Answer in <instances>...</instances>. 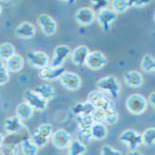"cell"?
Returning a JSON list of instances; mask_svg holds the SVG:
<instances>
[{"instance_id": "cell-32", "label": "cell", "mask_w": 155, "mask_h": 155, "mask_svg": "<svg viewBox=\"0 0 155 155\" xmlns=\"http://www.w3.org/2000/svg\"><path fill=\"white\" fill-rule=\"evenodd\" d=\"M2 155H18L20 152V147L15 143H4L0 147Z\"/></svg>"}, {"instance_id": "cell-15", "label": "cell", "mask_w": 155, "mask_h": 155, "mask_svg": "<svg viewBox=\"0 0 155 155\" xmlns=\"http://www.w3.org/2000/svg\"><path fill=\"white\" fill-rule=\"evenodd\" d=\"M4 129L8 134L14 135L24 131L26 129V125L16 115L9 116L4 121Z\"/></svg>"}, {"instance_id": "cell-36", "label": "cell", "mask_w": 155, "mask_h": 155, "mask_svg": "<svg viewBox=\"0 0 155 155\" xmlns=\"http://www.w3.org/2000/svg\"><path fill=\"white\" fill-rule=\"evenodd\" d=\"M91 5H92L91 8L96 13H97L98 11L107 8L108 6L110 5V1H107V0H104V1H91Z\"/></svg>"}, {"instance_id": "cell-10", "label": "cell", "mask_w": 155, "mask_h": 155, "mask_svg": "<svg viewBox=\"0 0 155 155\" xmlns=\"http://www.w3.org/2000/svg\"><path fill=\"white\" fill-rule=\"evenodd\" d=\"M50 139L55 148L59 150H65L68 149V147L71 144L73 137L67 130L58 129L57 131H54Z\"/></svg>"}, {"instance_id": "cell-39", "label": "cell", "mask_w": 155, "mask_h": 155, "mask_svg": "<svg viewBox=\"0 0 155 155\" xmlns=\"http://www.w3.org/2000/svg\"><path fill=\"white\" fill-rule=\"evenodd\" d=\"M5 143V137L2 133H0V147Z\"/></svg>"}, {"instance_id": "cell-41", "label": "cell", "mask_w": 155, "mask_h": 155, "mask_svg": "<svg viewBox=\"0 0 155 155\" xmlns=\"http://www.w3.org/2000/svg\"><path fill=\"white\" fill-rule=\"evenodd\" d=\"M2 14V7H1V5H0V15Z\"/></svg>"}, {"instance_id": "cell-5", "label": "cell", "mask_w": 155, "mask_h": 155, "mask_svg": "<svg viewBox=\"0 0 155 155\" xmlns=\"http://www.w3.org/2000/svg\"><path fill=\"white\" fill-rule=\"evenodd\" d=\"M108 63V59L104 53L98 50L90 51L87 58L84 62L86 65L91 71H100L103 69Z\"/></svg>"}, {"instance_id": "cell-35", "label": "cell", "mask_w": 155, "mask_h": 155, "mask_svg": "<svg viewBox=\"0 0 155 155\" xmlns=\"http://www.w3.org/2000/svg\"><path fill=\"white\" fill-rule=\"evenodd\" d=\"M101 155H123L122 152L111 147L110 145H103L101 150Z\"/></svg>"}, {"instance_id": "cell-12", "label": "cell", "mask_w": 155, "mask_h": 155, "mask_svg": "<svg viewBox=\"0 0 155 155\" xmlns=\"http://www.w3.org/2000/svg\"><path fill=\"white\" fill-rule=\"evenodd\" d=\"M24 102H26L34 110L43 111L47 109L48 102H46L43 98L40 97L33 89H28L23 94Z\"/></svg>"}, {"instance_id": "cell-20", "label": "cell", "mask_w": 155, "mask_h": 155, "mask_svg": "<svg viewBox=\"0 0 155 155\" xmlns=\"http://www.w3.org/2000/svg\"><path fill=\"white\" fill-rule=\"evenodd\" d=\"M24 59L21 55L20 54H15L13 55L10 59H8L7 61H5V65L8 72L10 73H18L21 72V70L24 68Z\"/></svg>"}, {"instance_id": "cell-28", "label": "cell", "mask_w": 155, "mask_h": 155, "mask_svg": "<svg viewBox=\"0 0 155 155\" xmlns=\"http://www.w3.org/2000/svg\"><path fill=\"white\" fill-rule=\"evenodd\" d=\"M35 133L37 134L38 136L42 137L49 140L51 138L53 133H54V127L51 124H48V123L42 124L35 129Z\"/></svg>"}, {"instance_id": "cell-27", "label": "cell", "mask_w": 155, "mask_h": 155, "mask_svg": "<svg viewBox=\"0 0 155 155\" xmlns=\"http://www.w3.org/2000/svg\"><path fill=\"white\" fill-rule=\"evenodd\" d=\"M140 68L147 74L154 73L155 71V59L152 55L150 54H146L143 56L141 60V63H140Z\"/></svg>"}, {"instance_id": "cell-23", "label": "cell", "mask_w": 155, "mask_h": 155, "mask_svg": "<svg viewBox=\"0 0 155 155\" xmlns=\"http://www.w3.org/2000/svg\"><path fill=\"white\" fill-rule=\"evenodd\" d=\"M34 111L35 110L29 105L23 101L20 103L16 108V116L22 122L27 121L32 118V116L34 115Z\"/></svg>"}, {"instance_id": "cell-8", "label": "cell", "mask_w": 155, "mask_h": 155, "mask_svg": "<svg viewBox=\"0 0 155 155\" xmlns=\"http://www.w3.org/2000/svg\"><path fill=\"white\" fill-rule=\"evenodd\" d=\"M62 87L69 91H77L82 86V79L78 74L74 72H65L59 79Z\"/></svg>"}, {"instance_id": "cell-30", "label": "cell", "mask_w": 155, "mask_h": 155, "mask_svg": "<svg viewBox=\"0 0 155 155\" xmlns=\"http://www.w3.org/2000/svg\"><path fill=\"white\" fill-rule=\"evenodd\" d=\"M142 144L148 147H153L155 143V128L149 127L141 134Z\"/></svg>"}, {"instance_id": "cell-34", "label": "cell", "mask_w": 155, "mask_h": 155, "mask_svg": "<svg viewBox=\"0 0 155 155\" xmlns=\"http://www.w3.org/2000/svg\"><path fill=\"white\" fill-rule=\"evenodd\" d=\"M9 79V72L5 65V62L0 61V86H5L8 83Z\"/></svg>"}, {"instance_id": "cell-21", "label": "cell", "mask_w": 155, "mask_h": 155, "mask_svg": "<svg viewBox=\"0 0 155 155\" xmlns=\"http://www.w3.org/2000/svg\"><path fill=\"white\" fill-rule=\"evenodd\" d=\"M72 111L74 115H76L77 117L82 116V115H91L92 112L95 110V107L89 102V101H86V102H78L75 103L73 107H72Z\"/></svg>"}, {"instance_id": "cell-3", "label": "cell", "mask_w": 155, "mask_h": 155, "mask_svg": "<svg viewBox=\"0 0 155 155\" xmlns=\"http://www.w3.org/2000/svg\"><path fill=\"white\" fill-rule=\"evenodd\" d=\"M125 106L130 114L134 115H140L144 114L148 109L147 98L141 94H131L126 98Z\"/></svg>"}, {"instance_id": "cell-7", "label": "cell", "mask_w": 155, "mask_h": 155, "mask_svg": "<svg viewBox=\"0 0 155 155\" xmlns=\"http://www.w3.org/2000/svg\"><path fill=\"white\" fill-rule=\"evenodd\" d=\"M27 60L29 61L30 65L35 69H43L49 65V57L48 55L41 50H32L28 52Z\"/></svg>"}, {"instance_id": "cell-18", "label": "cell", "mask_w": 155, "mask_h": 155, "mask_svg": "<svg viewBox=\"0 0 155 155\" xmlns=\"http://www.w3.org/2000/svg\"><path fill=\"white\" fill-rule=\"evenodd\" d=\"M89 49L87 46L81 45L76 47L72 52H71V59L74 64L77 66H82L84 65L86 60L89 54Z\"/></svg>"}, {"instance_id": "cell-25", "label": "cell", "mask_w": 155, "mask_h": 155, "mask_svg": "<svg viewBox=\"0 0 155 155\" xmlns=\"http://www.w3.org/2000/svg\"><path fill=\"white\" fill-rule=\"evenodd\" d=\"M110 8L118 15L127 11L131 8V3L130 0H114L110 1Z\"/></svg>"}, {"instance_id": "cell-13", "label": "cell", "mask_w": 155, "mask_h": 155, "mask_svg": "<svg viewBox=\"0 0 155 155\" xmlns=\"http://www.w3.org/2000/svg\"><path fill=\"white\" fill-rule=\"evenodd\" d=\"M75 21L82 26L91 25L96 20V12L88 7H83L75 13Z\"/></svg>"}, {"instance_id": "cell-2", "label": "cell", "mask_w": 155, "mask_h": 155, "mask_svg": "<svg viewBox=\"0 0 155 155\" xmlns=\"http://www.w3.org/2000/svg\"><path fill=\"white\" fill-rule=\"evenodd\" d=\"M97 90H100L112 98H118L121 92V84L114 75H107L97 82Z\"/></svg>"}, {"instance_id": "cell-4", "label": "cell", "mask_w": 155, "mask_h": 155, "mask_svg": "<svg viewBox=\"0 0 155 155\" xmlns=\"http://www.w3.org/2000/svg\"><path fill=\"white\" fill-rule=\"evenodd\" d=\"M119 139L130 150H137L139 147H141L143 145L141 134L138 133L137 130L133 128L125 129L124 132H122L120 134Z\"/></svg>"}, {"instance_id": "cell-31", "label": "cell", "mask_w": 155, "mask_h": 155, "mask_svg": "<svg viewBox=\"0 0 155 155\" xmlns=\"http://www.w3.org/2000/svg\"><path fill=\"white\" fill-rule=\"evenodd\" d=\"M78 118V127L79 130H90L92 125L95 124V121L92 115H82Z\"/></svg>"}, {"instance_id": "cell-16", "label": "cell", "mask_w": 155, "mask_h": 155, "mask_svg": "<svg viewBox=\"0 0 155 155\" xmlns=\"http://www.w3.org/2000/svg\"><path fill=\"white\" fill-rule=\"evenodd\" d=\"M15 34L19 38L28 40V39H32L35 35L36 29H35V26L32 22L23 21L17 26L15 30Z\"/></svg>"}, {"instance_id": "cell-29", "label": "cell", "mask_w": 155, "mask_h": 155, "mask_svg": "<svg viewBox=\"0 0 155 155\" xmlns=\"http://www.w3.org/2000/svg\"><path fill=\"white\" fill-rule=\"evenodd\" d=\"M87 151V147L80 143L77 139H73L68 147V155H84Z\"/></svg>"}, {"instance_id": "cell-24", "label": "cell", "mask_w": 155, "mask_h": 155, "mask_svg": "<svg viewBox=\"0 0 155 155\" xmlns=\"http://www.w3.org/2000/svg\"><path fill=\"white\" fill-rule=\"evenodd\" d=\"M38 147L33 142L31 137H26L21 140L20 150L22 155H37Z\"/></svg>"}, {"instance_id": "cell-6", "label": "cell", "mask_w": 155, "mask_h": 155, "mask_svg": "<svg viewBox=\"0 0 155 155\" xmlns=\"http://www.w3.org/2000/svg\"><path fill=\"white\" fill-rule=\"evenodd\" d=\"M117 16L116 13H114L110 8H107L96 13V20L104 32H109L114 23L117 21Z\"/></svg>"}, {"instance_id": "cell-19", "label": "cell", "mask_w": 155, "mask_h": 155, "mask_svg": "<svg viewBox=\"0 0 155 155\" xmlns=\"http://www.w3.org/2000/svg\"><path fill=\"white\" fill-rule=\"evenodd\" d=\"M33 90L48 103L53 100L55 95H56L54 87L49 84H38V86H36Z\"/></svg>"}, {"instance_id": "cell-1", "label": "cell", "mask_w": 155, "mask_h": 155, "mask_svg": "<svg viewBox=\"0 0 155 155\" xmlns=\"http://www.w3.org/2000/svg\"><path fill=\"white\" fill-rule=\"evenodd\" d=\"M89 101L95 109H100L105 112V124L114 125L119 120V114L116 109L115 102L110 97L100 90H92L87 95Z\"/></svg>"}, {"instance_id": "cell-42", "label": "cell", "mask_w": 155, "mask_h": 155, "mask_svg": "<svg viewBox=\"0 0 155 155\" xmlns=\"http://www.w3.org/2000/svg\"><path fill=\"white\" fill-rule=\"evenodd\" d=\"M0 155H2V153H1V151H0Z\"/></svg>"}, {"instance_id": "cell-17", "label": "cell", "mask_w": 155, "mask_h": 155, "mask_svg": "<svg viewBox=\"0 0 155 155\" xmlns=\"http://www.w3.org/2000/svg\"><path fill=\"white\" fill-rule=\"evenodd\" d=\"M124 84L131 88H138L143 84L144 78L140 72L137 71H129L125 73L124 75Z\"/></svg>"}, {"instance_id": "cell-37", "label": "cell", "mask_w": 155, "mask_h": 155, "mask_svg": "<svg viewBox=\"0 0 155 155\" xmlns=\"http://www.w3.org/2000/svg\"><path fill=\"white\" fill-rule=\"evenodd\" d=\"M150 2V0H148V1H146V0H135V1H130L131 3V8L132 7H136V8H142V7H145L147 5H149Z\"/></svg>"}, {"instance_id": "cell-33", "label": "cell", "mask_w": 155, "mask_h": 155, "mask_svg": "<svg viewBox=\"0 0 155 155\" xmlns=\"http://www.w3.org/2000/svg\"><path fill=\"white\" fill-rule=\"evenodd\" d=\"M76 139L86 147H87L93 140L92 137H91L90 130H79Z\"/></svg>"}, {"instance_id": "cell-9", "label": "cell", "mask_w": 155, "mask_h": 155, "mask_svg": "<svg viewBox=\"0 0 155 155\" xmlns=\"http://www.w3.org/2000/svg\"><path fill=\"white\" fill-rule=\"evenodd\" d=\"M72 49L67 45H59L54 48L53 58L49 62V65L55 68L63 66V63L69 56H71Z\"/></svg>"}, {"instance_id": "cell-40", "label": "cell", "mask_w": 155, "mask_h": 155, "mask_svg": "<svg viewBox=\"0 0 155 155\" xmlns=\"http://www.w3.org/2000/svg\"><path fill=\"white\" fill-rule=\"evenodd\" d=\"M127 155H141L137 150H130Z\"/></svg>"}, {"instance_id": "cell-26", "label": "cell", "mask_w": 155, "mask_h": 155, "mask_svg": "<svg viewBox=\"0 0 155 155\" xmlns=\"http://www.w3.org/2000/svg\"><path fill=\"white\" fill-rule=\"evenodd\" d=\"M16 54V49L11 43L6 42L0 45V61H7L13 55Z\"/></svg>"}, {"instance_id": "cell-14", "label": "cell", "mask_w": 155, "mask_h": 155, "mask_svg": "<svg viewBox=\"0 0 155 155\" xmlns=\"http://www.w3.org/2000/svg\"><path fill=\"white\" fill-rule=\"evenodd\" d=\"M66 72V70L63 66L55 68L50 65L39 70V77L42 80L45 81H54L61 78V76Z\"/></svg>"}, {"instance_id": "cell-22", "label": "cell", "mask_w": 155, "mask_h": 155, "mask_svg": "<svg viewBox=\"0 0 155 155\" xmlns=\"http://www.w3.org/2000/svg\"><path fill=\"white\" fill-rule=\"evenodd\" d=\"M92 139L94 140H103L108 136L107 125L103 123H95L90 128Z\"/></svg>"}, {"instance_id": "cell-11", "label": "cell", "mask_w": 155, "mask_h": 155, "mask_svg": "<svg viewBox=\"0 0 155 155\" xmlns=\"http://www.w3.org/2000/svg\"><path fill=\"white\" fill-rule=\"evenodd\" d=\"M37 22L40 26L41 31L46 35H53L58 30L57 21L47 13H41L38 16Z\"/></svg>"}, {"instance_id": "cell-38", "label": "cell", "mask_w": 155, "mask_h": 155, "mask_svg": "<svg viewBox=\"0 0 155 155\" xmlns=\"http://www.w3.org/2000/svg\"><path fill=\"white\" fill-rule=\"evenodd\" d=\"M147 101H148V105H150L152 109L155 108V92L154 91H152L150 94L149 97L147 98Z\"/></svg>"}]
</instances>
